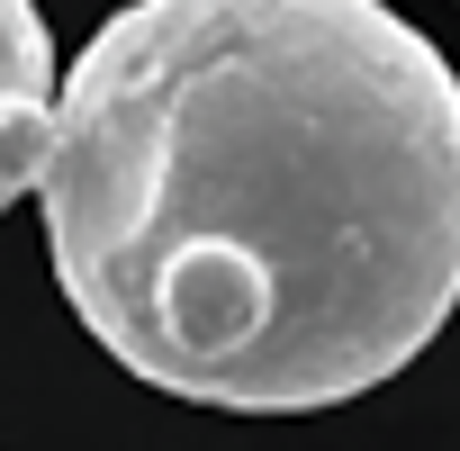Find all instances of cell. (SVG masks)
<instances>
[{"label":"cell","mask_w":460,"mask_h":451,"mask_svg":"<svg viewBox=\"0 0 460 451\" xmlns=\"http://www.w3.org/2000/svg\"><path fill=\"white\" fill-rule=\"evenodd\" d=\"M37 208L145 388L343 406L460 307V73L388 0H127L55 82Z\"/></svg>","instance_id":"1"},{"label":"cell","mask_w":460,"mask_h":451,"mask_svg":"<svg viewBox=\"0 0 460 451\" xmlns=\"http://www.w3.org/2000/svg\"><path fill=\"white\" fill-rule=\"evenodd\" d=\"M46 118H55V37L37 0H0V208L37 190Z\"/></svg>","instance_id":"2"}]
</instances>
